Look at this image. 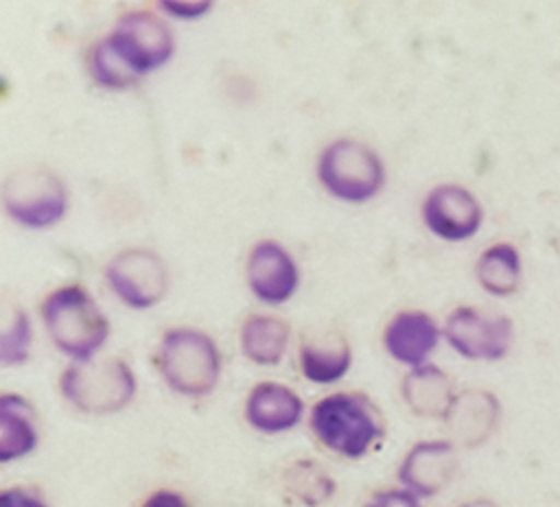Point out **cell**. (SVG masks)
Listing matches in <instances>:
<instances>
[{
    "instance_id": "6da1fadb",
    "label": "cell",
    "mask_w": 560,
    "mask_h": 507,
    "mask_svg": "<svg viewBox=\"0 0 560 507\" xmlns=\"http://www.w3.org/2000/svg\"><path fill=\"white\" fill-rule=\"evenodd\" d=\"M308 428L328 452L341 459H363L385 437L387 426L378 404L363 391H335L308 411Z\"/></svg>"
},
{
    "instance_id": "7a4b0ae2",
    "label": "cell",
    "mask_w": 560,
    "mask_h": 507,
    "mask_svg": "<svg viewBox=\"0 0 560 507\" xmlns=\"http://www.w3.org/2000/svg\"><path fill=\"white\" fill-rule=\"evenodd\" d=\"M39 317L50 343L70 361L98 356L112 334V323L92 291L79 282L59 284L39 304Z\"/></svg>"
},
{
    "instance_id": "3957f363",
    "label": "cell",
    "mask_w": 560,
    "mask_h": 507,
    "mask_svg": "<svg viewBox=\"0 0 560 507\" xmlns=\"http://www.w3.org/2000/svg\"><path fill=\"white\" fill-rule=\"evenodd\" d=\"M153 363L171 391L192 400L210 396L223 376L219 343L197 326L166 328L155 345Z\"/></svg>"
},
{
    "instance_id": "277c9868",
    "label": "cell",
    "mask_w": 560,
    "mask_h": 507,
    "mask_svg": "<svg viewBox=\"0 0 560 507\" xmlns=\"http://www.w3.org/2000/svg\"><path fill=\"white\" fill-rule=\"evenodd\" d=\"M315 179L328 197L341 203L363 205L385 190L387 164L365 140L339 135L319 149Z\"/></svg>"
},
{
    "instance_id": "5b68a950",
    "label": "cell",
    "mask_w": 560,
    "mask_h": 507,
    "mask_svg": "<svg viewBox=\"0 0 560 507\" xmlns=\"http://www.w3.org/2000/svg\"><path fill=\"white\" fill-rule=\"evenodd\" d=\"M61 398L83 415H114L127 409L138 393L133 367L118 356L70 361L57 380Z\"/></svg>"
},
{
    "instance_id": "8992f818",
    "label": "cell",
    "mask_w": 560,
    "mask_h": 507,
    "mask_svg": "<svg viewBox=\"0 0 560 507\" xmlns=\"http://www.w3.org/2000/svg\"><path fill=\"white\" fill-rule=\"evenodd\" d=\"M0 208L18 227L42 232L59 225L70 210L66 179L48 166H22L0 184Z\"/></svg>"
},
{
    "instance_id": "52a82bcc",
    "label": "cell",
    "mask_w": 560,
    "mask_h": 507,
    "mask_svg": "<svg viewBox=\"0 0 560 507\" xmlns=\"http://www.w3.org/2000/svg\"><path fill=\"white\" fill-rule=\"evenodd\" d=\"M103 39L138 81L168 66L177 50L171 24L153 9L122 11Z\"/></svg>"
},
{
    "instance_id": "ba28073f",
    "label": "cell",
    "mask_w": 560,
    "mask_h": 507,
    "mask_svg": "<svg viewBox=\"0 0 560 507\" xmlns=\"http://www.w3.org/2000/svg\"><path fill=\"white\" fill-rule=\"evenodd\" d=\"M103 280L122 306L151 310L168 295L171 269L155 249L133 245L109 256L103 267Z\"/></svg>"
},
{
    "instance_id": "9c48e42d",
    "label": "cell",
    "mask_w": 560,
    "mask_h": 507,
    "mask_svg": "<svg viewBox=\"0 0 560 507\" xmlns=\"http://www.w3.org/2000/svg\"><path fill=\"white\" fill-rule=\"evenodd\" d=\"M514 321L505 313L459 304L442 321V339L468 361H501L514 345Z\"/></svg>"
},
{
    "instance_id": "30bf717a",
    "label": "cell",
    "mask_w": 560,
    "mask_h": 507,
    "mask_svg": "<svg viewBox=\"0 0 560 507\" xmlns=\"http://www.w3.org/2000/svg\"><path fill=\"white\" fill-rule=\"evenodd\" d=\"M420 221L424 229L442 243H466L483 227L486 210L468 186L440 181L424 192Z\"/></svg>"
},
{
    "instance_id": "8fae6325",
    "label": "cell",
    "mask_w": 560,
    "mask_h": 507,
    "mask_svg": "<svg viewBox=\"0 0 560 507\" xmlns=\"http://www.w3.org/2000/svg\"><path fill=\"white\" fill-rule=\"evenodd\" d=\"M245 284L265 306H282L295 297L302 269L295 256L276 238L256 240L245 256Z\"/></svg>"
},
{
    "instance_id": "7c38bea8",
    "label": "cell",
    "mask_w": 560,
    "mask_h": 507,
    "mask_svg": "<svg viewBox=\"0 0 560 507\" xmlns=\"http://www.w3.org/2000/svg\"><path fill=\"white\" fill-rule=\"evenodd\" d=\"M457 468V446L451 439H422L405 452L396 479L418 498H429L455 479Z\"/></svg>"
},
{
    "instance_id": "4fadbf2b",
    "label": "cell",
    "mask_w": 560,
    "mask_h": 507,
    "mask_svg": "<svg viewBox=\"0 0 560 507\" xmlns=\"http://www.w3.org/2000/svg\"><path fill=\"white\" fill-rule=\"evenodd\" d=\"M442 341V323L422 308H400L383 326V350L396 363L413 369L429 363Z\"/></svg>"
},
{
    "instance_id": "5bb4252c",
    "label": "cell",
    "mask_w": 560,
    "mask_h": 507,
    "mask_svg": "<svg viewBox=\"0 0 560 507\" xmlns=\"http://www.w3.org/2000/svg\"><path fill=\"white\" fill-rule=\"evenodd\" d=\"M304 400L302 396L278 380L256 382L243 404L245 422L262 435H280L293 431L304 420Z\"/></svg>"
},
{
    "instance_id": "9a60e30c",
    "label": "cell",
    "mask_w": 560,
    "mask_h": 507,
    "mask_svg": "<svg viewBox=\"0 0 560 507\" xmlns=\"http://www.w3.org/2000/svg\"><path fill=\"white\" fill-rule=\"evenodd\" d=\"M501 420V402L488 389H462L457 391L451 409L444 415V424L451 433V441L464 448H477L486 444L497 431Z\"/></svg>"
},
{
    "instance_id": "2e32d148",
    "label": "cell",
    "mask_w": 560,
    "mask_h": 507,
    "mask_svg": "<svg viewBox=\"0 0 560 507\" xmlns=\"http://www.w3.org/2000/svg\"><path fill=\"white\" fill-rule=\"evenodd\" d=\"M300 374L313 385H335L352 367V345L339 330H317L298 345Z\"/></svg>"
},
{
    "instance_id": "e0dca14e",
    "label": "cell",
    "mask_w": 560,
    "mask_h": 507,
    "mask_svg": "<svg viewBox=\"0 0 560 507\" xmlns=\"http://www.w3.org/2000/svg\"><path fill=\"white\" fill-rule=\"evenodd\" d=\"M39 446V420L33 402L15 391L0 393V465L13 463Z\"/></svg>"
},
{
    "instance_id": "ac0fdd59",
    "label": "cell",
    "mask_w": 560,
    "mask_h": 507,
    "mask_svg": "<svg viewBox=\"0 0 560 507\" xmlns=\"http://www.w3.org/2000/svg\"><path fill=\"white\" fill-rule=\"evenodd\" d=\"M400 396L413 415L444 420L457 396V387L442 367L429 361L405 374L400 382Z\"/></svg>"
},
{
    "instance_id": "d6986e66",
    "label": "cell",
    "mask_w": 560,
    "mask_h": 507,
    "mask_svg": "<svg viewBox=\"0 0 560 507\" xmlns=\"http://www.w3.org/2000/svg\"><path fill=\"white\" fill-rule=\"evenodd\" d=\"M291 343V326L273 313H252L241 321L238 345L243 356L260 367H276L284 361Z\"/></svg>"
},
{
    "instance_id": "ffe728a7",
    "label": "cell",
    "mask_w": 560,
    "mask_h": 507,
    "mask_svg": "<svg viewBox=\"0 0 560 507\" xmlns=\"http://www.w3.org/2000/svg\"><path fill=\"white\" fill-rule=\"evenodd\" d=\"M472 275L488 295L512 297L523 284L521 249L510 240L486 245L472 264Z\"/></svg>"
},
{
    "instance_id": "44dd1931",
    "label": "cell",
    "mask_w": 560,
    "mask_h": 507,
    "mask_svg": "<svg viewBox=\"0 0 560 507\" xmlns=\"http://www.w3.org/2000/svg\"><path fill=\"white\" fill-rule=\"evenodd\" d=\"M282 490L302 507H322L337 490L332 474L315 459H295L282 472Z\"/></svg>"
},
{
    "instance_id": "7402d4cb",
    "label": "cell",
    "mask_w": 560,
    "mask_h": 507,
    "mask_svg": "<svg viewBox=\"0 0 560 507\" xmlns=\"http://www.w3.org/2000/svg\"><path fill=\"white\" fill-rule=\"evenodd\" d=\"M31 315L20 302L11 297H0V367L24 365L31 358Z\"/></svg>"
},
{
    "instance_id": "603a6c76",
    "label": "cell",
    "mask_w": 560,
    "mask_h": 507,
    "mask_svg": "<svg viewBox=\"0 0 560 507\" xmlns=\"http://www.w3.org/2000/svg\"><path fill=\"white\" fill-rule=\"evenodd\" d=\"M85 72L94 85L107 92H125L136 87L140 81L114 57L103 37L90 44L85 50Z\"/></svg>"
},
{
    "instance_id": "cb8c5ba5",
    "label": "cell",
    "mask_w": 560,
    "mask_h": 507,
    "mask_svg": "<svg viewBox=\"0 0 560 507\" xmlns=\"http://www.w3.org/2000/svg\"><path fill=\"white\" fill-rule=\"evenodd\" d=\"M155 7H158V13L164 17L195 22V20L206 17L212 11L214 2H210V0H160Z\"/></svg>"
},
{
    "instance_id": "d4e9b609",
    "label": "cell",
    "mask_w": 560,
    "mask_h": 507,
    "mask_svg": "<svg viewBox=\"0 0 560 507\" xmlns=\"http://www.w3.org/2000/svg\"><path fill=\"white\" fill-rule=\"evenodd\" d=\"M363 507H422V503L405 487H387L374 492Z\"/></svg>"
},
{
    "instance_id": "484cf974",
    "label": "cell",
    "mask_w": 560,
    "mask_h": 507,
    "mask_svg": "<svg viewBox=\"0 0 560 507\" xmlns=\"http://www.w3.org/2000/svg\"><path fill=\"white\" fill-rule=\"evenodd\" d=\"M0 507H50V505L37 490L13 485V487L0 490Z\"/></svg>"
},
{
    "instance_id": "4316f807",
    "label": "cell",
    "mask_w": 560,
    "mask_h": 507,
    "mask_svg": "<svg viewBox=\"0 0 560 507\" xmlns=\"http://www.w3.org/2000/svg\"><path fill=\"white\" fill-rule=\"evenodd\" d=\"M140 507H190L186 496L179 494L177 490H168V487H160L155 492H151Z\"/></svg>"
},
{
    "instance_id": "83f0119b",
    "label": "cell",
    "mask_w": 560,
    "mask_h": 507,
    "mask_svg": "<svg viewBox=\"0 0 560 507\" xmlns=\"http://www.w3.org/2000/svg\"><path fill=\"white\" fill-rule=\"evenodd\" d=\"M457 507H501V505H497L490 498H475V500H466V503H462Z\"/></svg>"
}]
</instances>
